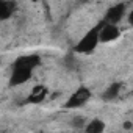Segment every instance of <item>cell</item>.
Returning <instances> with one entry per match:
<instances>
[{
    "instance_id": "277c9868",
    "label": "cell",
    "mask_w": 133,
    "mask_h": 133,
    "mask_svg": "<svg viewBox=\"0 0 133 133\" xmlns=\"http://www.w3.org/2000/svg\"><path fill=\"white\" fill-rule=\"evenodd\" d=\"M125 16V5L124 3H117L113 5L105 16V24H111V25H117Z\"/></svg>"
},
{
    "instance_id": "ba28073f",
    "label": "cell",
    "mask_w": 133,
    "mask_h": 133,
    "mask_svg": "<svg viewBox=\"0 0 133 133\" xmlns=\"http://www.w3.org/2000/svg\"><path fill=\"white\" fill-rule=\"evenodd\" d=\"M45 96H47L45 86H35L33 91H31L30 96H28V102H30V103H39V102H42V100L45 99Z\"/></svg>"
},
{
    "instance_id": "8fae6325",
    "label": "cell",
    "mask_w": 133,
    "mask_h": 133,
    "mask_svg": "<svg viewBox=\"0 0 133 133\" xmlns=\"http://www.w3.org/2000/svg\"><path fill=\"white\" fill-rule=\"evenodd\" d=\"M128 24H130V25L133 27V10H131V11L128 13Z\"/></svg>"
},
{
    "instance_id": "8992f818",
    "label": "cell",
    "mask_w": 133,
    "mask_h": 133,
    "mask_svg": "<svg viewBox=\"0 0 133 133\" xmlns=\"http://www.w3.org/2000/svg\"><path fill=\"white\" fill-rule=\"evenodd\" d=\"M31 71H27V69H21V68H14L13 66V72H11V78H10V83L11 86H19V85H24L25 82H28L31 78Z\"/></svg>"
},
{
    "instance_id": "3957f363",
    "label": "cell",
    "mask_w": 133,
    "mask_h": 133,
    "mask_svg": "<svg viewBox=\"0 0 133 133\" xmlns=\"http://www.w3.org/2000/svg\"><path fill=\"white\" fill-rule=\"evenodd\" d=\"M41 64V56L39 55H24V56H19L16 61H14V68H21V69H27V71H35V68Z\"/></svg>"
},
{
    "instance_id": "30bf717a",
    "label": "cell",
    "mask_w": 133,
    "mask_h": 133,
    "mask_svg": "<svg viewBox=\"0 0 133 133\" xmlns=\"http://www.w3.org/2000/svg\"><path fill=\"white\" fill-rule=\"evenodd\" d=\"M119 91H121V85L119 83H113L107 88V91L103 92V100L110 102V100H114L117 96H119Z\"/></svg>"
},
{
    "instance_id": "7a4b0ae2",
    "label": "cell",
    "mask_w": 133,
    "mask_h": 133,
    "mask_svg": "<svg viewBox=\"0 0 133 133\" xmlns=\"http://www.w3.org/2000/svg\"><path fill=\"white\" fill-rule=\"evenodd\" d=\"M91 99V91L89 88L86 86H80L78 89H75V92H72V96L66 100L64 103V108L68 110H77V108H82L83 105L88 103V100Z\"/></svg>"
},
{
    "instance_id": "9c48e42d",
    "label": "cell",
    "mask_w": 133,
    "mask_h": 133,
    "mask_svg": "<svg viewBox=\"0 0 133 133\" xmlns=\"http://www.w3.org/2000/svg\"><path fill=\"white\" fill-rule=\"evenodd\" d=\"M85 131L86 133H103L105 131V122L100 119H92L86 124Z\"/></svg>"
},
{
    "instance_id": "5b68a950",
    "label": "cell",
    "mask_w": 133,
    "mask_h": 133,
    "mask_svg": "<svg viewBox=\"0 0 133 133\" xmlns=\"http://www.w3.org/2000/svg\"><path fill=\"white\" fill-rule=\"evenodd\" d=\"M121 35V30L117 25H111V24H102L100 25V42H111L116 41Z\"/></svg>"
},
{
    "instance_id": "52a82bcc",
    "label": "cell",
    "mask_w": 133,
    "mask_h": 133,
    "mask_svg": "<svg viewBox=\"0 0 133 133\" xmlns=\"http://www.w3.org/2000/svg\"><path fill=\"white\" fill-rule=\"evenodd\" d=\"M16 8V3L8 2V0H2L0 2V21H6L13 16V11Z\"/></svg>"
},
{
    "instance_id": "6da1fadb",
    "label": "cell",
    "mask_w": 133,
    "mask_h": 133,
    "mask_svg": "<svg viewBox=\"0 0 133 133\" xmlns=\"http://www.w3.org/2000/svg\"><path fill=\"white\" fill-rule=\"evenodd\" d=\"M100 42V24L96 25L94 28H91L88 33H85V36L75 44L74 50L77 53H83V55H88V53H92L97 47V44Z\"/></svg>"
}]
</instances>
